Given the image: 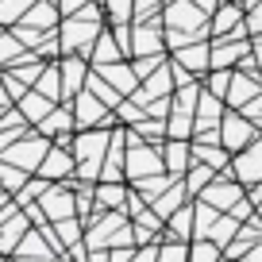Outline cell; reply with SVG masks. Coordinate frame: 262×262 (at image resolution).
Returning a JSON list of instances; mask_svg holds the SVG:
<instances>
[{
  "instance_id": "7a4b0ae2",
  "label": "cell",
  "mask_w": 262,
  "mask_h": 262,
  "mask_svg": "<svg viewBox=\"0 0 262 262\" xmlns=\"http://www.w3.org/2000/svg\"><path fill=\"white\" fill-rule=\"evenodd\" d=\"M104 147H108V135H100V131L77 135L74 158H77V173H81V178H97V166H100V155H104Z\"/></svg>"
},
{
  "instance_id": "277c9868",
  "label": "cell",
  "mask_w": 262,
  "mask_h": 262,
  "mask_svg": "<svg viewBox=\"0 0 262 262\" xmlns=\"http://www.w3.org/2000/svg\"><path fill=\"white\" fill-rule=\"evenodd\" d=\"M93 39H97V27L89 24V16H74L62 27V50L74 54V50H93Z\"/></svg>"
},
{
  "instance_id": "8992f818",
  "label": "cell",
  "mask_w": 262,
  "mask_h": 262,
  "mask_svg": "<svg viewBox=\"0 0 262 262\" xmlns=\"http://www.w3.org/2000/svg\"><path fill=\"white\" fill-rule=\"evenodd\" d=\"M19 112L27 116V123H42L47 120L50 112H54V100L47 97V93H24V97H19Z\"/></svg>"
},
{
  "instance_id": "6da1fadb",
  "label": "cell",
  "mask_w": 262,
  "mask_h": 262,
  "mask_svg": "<svg viewBox=\"0 0 262 262\" xmlns=\"http://www.w3.org/2000/svg\"><path fill=\"white\" fill-rule=\"evenodd\" d=\"M47 150H50L47 135H19V139L12 143V147L4 150L0 158L16 162L19 170H27V173H39V166H42V158H47Z\"/></svg>"
},
{
  "instance_id": "7c38bea8",
  "label": "cell",
  "mask_w": 262,
  "mask_h": 262,
  "mask_svg": "<svg viewBox=\"0 0 262 262\" xmlns=\"http://www.w3.org/2000/svg\"><path fill=\"white\" fill-rule=\"evenodd\" d=\"M35 0H0V24H19V19L27 16V8H31Z\"/></svg>"
},
{
  "instance_id": "9c48e42d",
  "label": "cell",
  "mask_w": 262,
  "mask_h": 262,
  "mask_svg": "<svg viewBox=\"0 0 262 262\" xmlns=\"http://www.w3.org/2000/svg\"><path fill=\"white\" fill-rule=\"evenodd\" d=\"M81 77H85V62H81V58H66V62H62V93H66V97L77 93Z\"/></svg>"
},
{
  "instance_id": "4fadbf2b",
  "label": "cell",
  "mask_w": 262,
  "mask_h": 262,
  "mask_svg": "<svg viewBox=\"0 0 262 262\" xmlns=\"http://www.w3.org/2000/svg\"><path fill=\"white\" fill-rule=\"evenodd\" d=\"M228 147H239V143L251 139V123H239V120H228Z\"/></svg>"
},
{
  "instance_id": "30bf717a",
  "label": "cell",
  "mask_w": 262,
  "mask_h": 262,
  "mask_svg": "<svg viewBox=\"0 0 262 262\" xmlns=\"http://www.w3.org/2000/svg\"><path fill=\"white\" fill-rule=\"evenodd\" d=\"M35 89L47 93L50 100H58L62 97V66H47V70L39 74V81H35Z\"/></svg>"
},
{
  "instance_id": "7402d4cb",
  "label": "cell",
  "mask_w": 262,
  "mask_h": 262,
  "mask_svg": "<svg viewBox=\"0 0 262 262\" xmlns=\"http://www.w3.org/2000/svg\"><path fill=\"white\" fill-rule=\"evenodd\" d=\"M196 262H216V247H196Z\"/></svg>"
},
{
  "instance_id": "44dd1931",
  "label": "cell",
  "mask_w": 262,
  "mask_h": 262,
  "mask_svg": "<svg viewBox=\"0 0 262 262\" xmlns=\"http://www.w3.org/2000/svg\"><path fill=\"white\" fill-rule=\"evenodd\" d=\"M81 8H85V0H62V12H66V16H77Z\"/></svg>"
},
{
  "instance_id": "3957f363",
  "label": "cell",
  "mask_w": 262,
  "mask_h": 262,
  "mask_svg": "<svg viewBox=\"0 0 262 262\" xmlns=\"http://www.w3.org/2000/svg\"><path fill=\"white\" fill-rule=\"evenodd\" d=\"M27 235V216L19 212V205H4L0 208V254L16 251Z\"/></svg>"
},
{
  "instance_id": "e0dca14e",
  "label": "cell",
  "mask_w": 262,
  "mask_h": 262,
  "mask_svg": "<svg viewBox=\"0 0 262 262\" xmlns=\"http://www.w3.org/2000/svg\"><path fill=\"white\" fill-rule=\"evenodd\" d=\"M97 196H100V205H108V208H120L127 193H123L120 185H100V189H97Z\"/></svg>"
},
{
  "instance_id": "d6986e66",
  "label": "cell",
  "mask_w": 262,
  "mask_h": 262,
  "mask_svg": "<svg viewBox=\"0 0 262 262\" xmlns=\"http://www.w3.org/2000/svg\"><path fill=\"white\" fill-rule=\"evenodd\" d=\"M205 201H208V205H212V201H216V205H231V201H235V189L216 185V189H208V193H205Z\"/></svg>"
},
{
  "instance_id": "ba28073f",
  "label": "cell",
  "mask_w": 262,
  "mask_h": 262,
  "mask_svg": "<svg viewBox=\"0 0 262 262\" xmlns=\"http://www.w3.org/2000/svg\"><path fill=\"white\" fill-rule=\"evenodd\" d=\"M19 24H27V27H54L58 24V8L50 4V0H35Z\"/></svg>"
},
{
  "instance_id": "ac0fdd59",
  "label": "cell",
  "mask_w": 262,
  "mask_h": 262,
  "mask_svg": "<svg viewBox=\"0 0 262 262\" xmlns=\"http://www.w3.org/2000/svg\"><path fill=\"white\" fill-rule=\"evenodd\" d=\"M8 70H12V74H16L24 85H35V81H39V74L47 70V66H8Z\"/></svg>"
},
{
  "instance_id": "5bb4252c",
  "label": "cell",
  "mask_w": 262,
  "mask_h": 262,
  "mask_svg": "<svg viewBox=\"0 0 262 262\" xmlns=\"http://www.w3.org/2000/svg\"><path fill=\"white\" fill-rule=\"evenodd\" d=\"M158 170H162V162H158L155 155H135L131 158V173H139V178L143 173H158Z\"/></svg>"
},
{
  "instance_id": "ffe728a7",
  "label": "cell",
  "mask_w": 262,
  "mask_h": 262,
  "mask_svg": "<svg viewBox=\"0 0 262 262\" xmlns=\"http://www.w3.org/2000/svg\"><path fill=\"white\" fill-rule=\"evenodd\" d=\"M108 8H112V19H127L131 16V0H108Z\"/></svg>"
},
{
  "instance_id": "8fae6325",
  "label": "cell",
  "mask_w": 262,
  "mask_h": 262,
  "mask_svg": "<svg viewBox=\"0 0 262 262\" xmlns=\"http://www.w3.org/2000/svg\"><path fill=\"white\" fill-rule=\"evenodd\" d=\"M100 116H104V104H100L93 93H81V97H77V123L85 127V123L100 120Z\"/></svg>"
},
{
  "instance_id": "52a82bcc",
  "label": "cell",
  "mask_w": 262,
  "mask_h": 262,
  "mask_svg": "<svg viewBox=\"0 0 262 262\" xmlns=\"http://www.w3.org/2000/svg\"><path fill=\"white\" fill-rule=\"evenodd\" d=\"M74 166H77L74 155H66V150H47V158H42V166H39V178H47V181L66 178Z\"/></svg>"
},
{
  "instance_id": "603a6c76",
  "label": "cell",
  "mask_w": 262,
  "mask_h": 262,
  "mask_svg": "<svg viewBox=\"0 0 262 262\" xmlns=\"http://www.w3.org/2000/svg\"><path fill=\"white\" fill-rule=\"evenodd\" d=\"M12 97H8V85H4V77H0V108H8Z\"/></svg>"
},
{
  "instance_id": "9a60e30c",
  "label": "cell",
  "mask_w": 262,
  "mask_h": 262,
  "mask_svg": "<svg viewBox=\"0 0 262 262\" xmlns=\"http://www.w3.org/2000/svg\"><path fill=\"white\" fill-rule=\"evenodd\" d=\"M66 127H70V112H50L47 120L39 123L42 135H54V131H66Z\"/></svg>"
},
{
  "instance_id": "5b68a950",
  "label": "cell",
  "mask_w": 262,
  "mask_h": 262,
  "mask_svg": "<svg viewBox=\"0 0 262 262\" xmlns=\"http://www.w3.org/2000/svg\"><path fill=\"white\" fill-rule=\"evenodd\" d=\"M39 201H42V212H47L50 220H66V216H74V208H77V196H70L58 185H50Z\"/></svg>"
},
{
  "instance_id": "2e32d148",
  "label": "cell",
  "mask_w": 262,
  "mask_h": 262,
  "mask_svg": "<svg viewBox=\"0 0 262 262\" xmlns=\"http://www.w3.org/2000/svg\"><path fill=\"white\" fill-rule=\"evenodd\" d=\"M104 81L116 85V89H131V85H135V77H131L127 70H120V66H108V70H104Z\"/></svg>"
}]
</instances>
